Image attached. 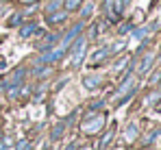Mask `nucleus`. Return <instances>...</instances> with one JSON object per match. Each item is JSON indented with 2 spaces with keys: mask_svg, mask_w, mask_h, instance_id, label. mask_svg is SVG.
Returning <instances> with one entry per match:
<instances>
[{
  "mask_svg": "<svg viewBox=\"0 0 161 150\" xmlns=\"http://www.w3.org/2000/svg\"><path fill=\"white\" fill-rule=\"evenodd\" d=\"M4 68H7V61H4V59L0 57V70H4Z\"/></svg>",
  "mask_w": 161,
  "mask_h": 150,
  "instance_id": "21",
  "label": "nucleus"
},
{
  "mask_svg": "<svg viewBox=\"0 0 161 150\" xmlns=\"http://www.w3.org/2000/svg\"><path fill=\"white\" fill-rule=\"evenodd\" d=\"M28 148H31V144H28L26 139H22V142L18 144V150H28Z\"/></svg>",
  "mask_w": 161,
  "mask_h": 150,
  "instance_id": "18",
  "label": "nucleus"
},
{
  "mask_svg": "<svg viewBox=\"0 0 161 150\" xmlns=\"http://www.w3.org/2000/svg\"><path fill=\"white\" fill-rule=\"evenodd\" d=\"M65 150H74V144H70V146H68V148H65Z\"/></svg>",
  "mask_w": 161,
  "mask_h": 150,
  "instance_id": "23",
  "label": "nucleus"
},
{
  "mask_svg": "<svg viewBox=\"0 0 161 150\" xmlns=\"http://www.w3.org/2000/svg\"><path fill=\"white\" fill-rule=\"evenodd\" d=\"M20 2H24V4H28V2H35V0H20Z\"/></svg>",
  "mask_w": 161,
  "mask_h": 150,
  "instance_id": "22",
  "label": "nucleus"
},
{
  "mask_svg": "<svg viewBox=\"0 0 161 150\" xmlns=\"http://www.w3.org/2000/svg\"><path fill=\"white\" fill-rule=\"evenodd\" d=\"M126 137H129V139H133V137H135V126H131V128H129V133H126Z\"/></svg>",
  "mask_w": 161,
  "mask_h": 150,
  "instance_id": "20",
  "label": "nucleus"
},
{
  "mask_svg": "<svg viewBox=\"0 0 161 150\" xmlns=\"http://www.w3.org/2000/svg\"><path fill=\"white\" fill-rule=\"evenodd\" d=\"M92 11H94V4H92V2H87V4L83 7V11H80V15H83V18H87V15H92Z\"/></svg>",
  "mask_w": 161,
  "mask_h": 150,
  "instance_id": "14",
  "label": "nucleus"
},
{
  "mask_svg": "<svg viewBox=\"0 0 161 150\" xmlns=\"http://www.w3.org/2000/svg\"><path fill=\"white\" fill-rule=\"evenodd\" d=\"M111 137H113V128H111V131H107V135L103 137V142H100V146H103V148H105L109 142H111Z\"/></svg>",
  "mask_w": 161,
  "mask_h": 150,
  "instance_id": "16",
  "label": "nucleus"
},
{
  "mask_svg": "<svg viewBox=\"0 0 161 150\" xmlns=\"http://www.w3.org/2000/svg\"><path fill=\"white\" fill-rule=\"evenodd\" d=\"M50 74V68H37V70H35V76H39V78H42V76H48Z\"/></svg>",
  "mask_w": 161,
  "mask_h": 150,
  "instance_id": "15",
  "label": "nucleus"
},
{
  "mask_svg": "<svg viewBox=\"0 0 161 150\" xmlns=\"http://www.w3.org/2000/svg\"><path fill=\"white\" fill-rule=\"evenodd\" d=\"M80 31H83V24H76L74 26V28H70V31H68V33H65V37H63V42H61V46H59V52H65V50L70 48V46H72V42H74V39H76V37H79V33Z\"/></svg>",
  "mask_w": 161,
  "mask_h": 150,
  "instance_id": "3",
  "label": "nucleus"
},
{
  "mask_svg": "<svg viewBox=\"0 0 161 150\" xmlns=\"http://www.w3.org/2000/svg\"><path fill=\"white\" fill-rule=\"evenodd\" d=\"M68 18V11H54V13H48V22L50 24H59Z\"/></svg>",
  "mask_w": 161,
  "mask_h": 150,
  "instance_id": "8",
  "label": "nucleus"
},
{
  "mask_svg": "<svg viewBox=\"0 0 161 150\" xmlns=\"http://www.w3.org/2000/svg\"><path fill=\"white\" fill-rule=\"evenodd\" d=\"M131 83H133V81H131V78H129V81H126V83H124V85H122V87H120V92H118V94H124V89H129V85H131Z\"/></svg>",
  "mask_w": 161,
  "mask_h": 150,
  "instance_id": "19",
  "label": "nucleus"
},
{
  "mask_svg": "<svg viewBox=\"0 0 161 150\" xmlns=\"http://www.w3.org/2000/svg\"><path fill=\"white\" fill-rule=\"evenodd\" d=\"M100 81H103V78H100V76L92 74V76H85V78H83V85H85V87H87V89H96V87H98V85H100Z\"/></svg>",
  "mask_w": 161,
  "mask_h": 150,
  "instance_id": "7",
  "label": "nucleus"
},
{
  "mask_svg": "<svg viewBox=\"0 0 161 150\" xmlns=\"http://www.w3.org/2000/svg\"><path fill=\"white\" fill-rule=\"evenodd\" d=\"M80 150H92V148H80Z\"/></svg>",
  "mask_w": 161,
  "mask_h": 150,
  "instance_id": "24",
  "label": "nucleus"
},
{
  "mask_svg": "<svg viewBox=\"0 0 161 150\" xmlns=\"http://www.w3.org/2000/svg\"><path fill=\"white\" fill-rule=\"evenodd\" d=\"M57 42H59V35H48V37H46V42H42V44H39V48H42V50H48L50 46H54Z\"/></svg>",
  "mask_w": 161,
  "mask_h": 150,
  "instance_id": "10",
  "label": "nucleus"
},
{
  "mask_svg": "<svg viewBox=\"0 0 161 150\" xmlns=\"http://www.w3.org/2000/svg\"><path fill=\"white\" fill-rule=\"evenodd\" d=\"M109 54V48H100V50H96V52H94V57H92V61H89V63H92V65H96V63H98V61H100V59H105V57H107Z\"/></svg>",
  "mask_w": 161,
  "mask_h": 150,
  "instance_id": "9",
  "label": "nucleus"
},
{
  "mask_svg": "<svg viewBox=\"0 0 161 150\" xmlns=\"http://www.w3.org/2000/svg\"><path fill=\"white\" fill-rule=\"evenodd\" d=\"M59 7H61V0H53V2L46 7V11H48V13H54V11H59Z\"/></svg>",
  "mask_w": 161,
  "mask_h": 150,
  "instance_id": "13",
  "label": "nucleus"
},
{
  "mask_svg": "<svg viewBox=\"0 0 161 150\" xmlns=\"http://www.w3.org/2000/svg\"><path fill=\"white\" fill-rule=\"evenodd\" d=\"M65 126H68V120H65V122H59V124H57V128L53 131V139H59V137L63 135V131H65Z\"/></svg>",
  "mask_w": 161,
  "mask_h": 150,
  "instance_id": "11",
  "label": "nucleus"
},
{
  "mask_svg": "<svg viewBox=\"0 0 161 150\" xmlns=\"http://www.w3.org/2000/svg\"><path fill=\"white\" fill-rule=\"evenodd\" d=\"M103 124H105V115H94V111H89L87 113V120L83 122V131L92 135V133H96Z\"/></svg>",
  "mask_w": 161,
  "mask_h": 150,
  "instance_id": "2",
  "label": "nucleus"
},
{
  "mask_svg": "<svg viewBox=\"0 0 161 150\" xmlns=\"http://www.w3.org/2000/svg\"><path fill=\"white\" fill-rule=\"evenodd\" d=\"M120 9H122V2L120 0H105V13H107L109 20H118V15H120Z\"/></svg>",
  "mask_w": 161,
  "mask_h": 150,
  "instance_id": "4",
  "label": "nucleus"
},
{
  "mask_svg": "<svg viewBox=\"0 0 161 150\" xmlns=\"http://www.w3.org/2000/svg\"><path fill=\"white\" fill-rule=\"evenodd\" d=\"M85 50H87V37H79L76 44L72 46V68H79L85 59Z\"/></svg>",
  "mask_w": 161,
  "mask_h": 150,
  "instance_id": "1",
  "label": "nucleus"
},
{
  "mask_svg": "<svg viewBox=\"0 0 161 150\" xmlns=\"http://www.w3.org/2000/svg\"><path fill=\"white\" fill-rule=\"evenodd\" d=\"M80 0H65V11H74V9H79Z\"/></svg>",
  "mask_w": 161,
  "mask_h": 150,
  "instance_id": "12",
  "label": "nucleus"
},
{
  "mask_svg": "<svg viewBox=\"0 0 161 150\" xmlns=\"http://www.w3.org/2000/svg\"><path fill=\"white\" fill-rule=\"evenodd\" d=\"M33 33H37V35H42V31L37 28V24H24L22 28H20V37H24V39H26V37H31Z\"/></svg>",
  "mask_w": 161,
  "mask_h": 150,
  "instance_id": "6",
  "label": "nucleus"
},
{
  "mask_svg": "<svg viewBox=\"0 0 161 150\" xmlns=\"http://www.w3.org/2000/svg\"><path fill=\"white\" fill-rule=\"evenodd\" d=\"M24 76H26V70H24V68L15 70V72H13V76H11L9 81H4V83H2V87H7V89H13V87H18V85L22 83V78H24Z\"/></svg>",
  "mask_w": 161,
  "mask_h": 150,
  "instance_id": "5",
  "label": "nucleus"
},
{
  "mask_svg": "<svg viewBox=\"0 0 161 150\" xmlns=\"http://www.w3.org/2000/svg\"><path fill=\"white\" fill-rule=\"evenodd\" d=\"M0 87H2V78H0Z\"/></svg>",
  "mask_w": 161,
  "mask_h": 150,
  "instance_id": "25",
  "label": "nucleus"
},
{
  "mask_svg": "<svg viewBox=\"0 0 161 150\" xmlns=\"http://www.w3.org/2000/svg\"><path fill=\"white\" fill-rule=\"evenodd\" d=\"M20 22H22V15H20V13H15V15L9 20V26H18Z\"/></svg>",
  "mask_w": 161,
  "mask_h": 150,
  "instance_id": "17",
  "label": "nucleus"
}]
</instances>
